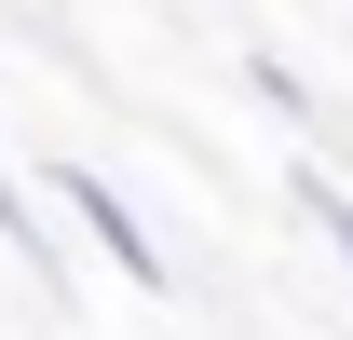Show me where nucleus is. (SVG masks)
<instances>
[{"label": "nucleus", "mask_w": 353, "mask_h": 340, "mask_svg": "<svg viewBox=\"0 0 353 340\" xmlns=\"http://www.w3.org/2000/svg\"><path fill=\"white\" fill-rule=\"evenodd\" d=\"M54 205H68V218L95 232V258H109L123 286H176V258L150 245V218L123 205V177H95V164H54Z\"/></svg>", "instance_id": "f257e3e1"}, {"label": "nucleus", "mask_w": 353, "mask_h": 340, "mask_svg": "<svg viewBox=\"0 0 353 340\" xmlns=\"http://www.w3.org/2000/svg\"><path fill=\"white\" fill-rule=\"evenodd\" d=\"M285 205H299L312 232L340 245V272H353V191H340V177H326V164H299V177H285Z\"/></svg>", "instance_id": "f03ea898"}, {"label": "nucleus", "mask_w": 353, "mask_h": 340, "mask_svg": "<svg viewBox=\"0 0 353 340\" xmlns=\"http://www.w3.org/2000/svg\"><path fill=\"white\" fill-rule=\"evenodd\" d=\"M0 245L28 258V272H68V258H54V232H41V205H28V191H14V177H0Z\"/></svg>", "instance_id": "7ed1b4c3"}]
</instances>
